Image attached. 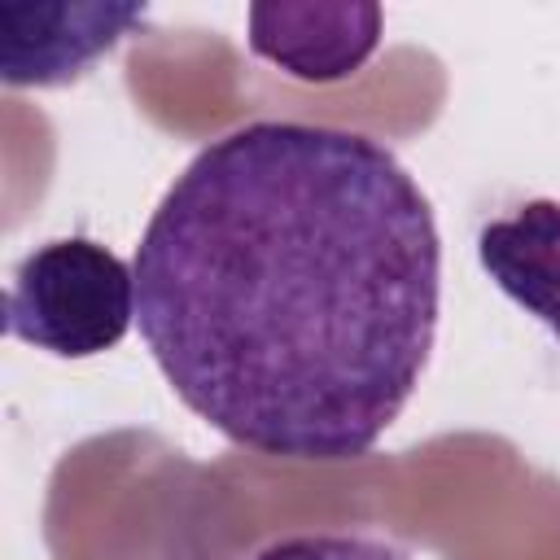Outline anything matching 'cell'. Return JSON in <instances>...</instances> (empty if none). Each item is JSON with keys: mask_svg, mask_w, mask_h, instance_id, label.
Segmentation results:
<instances>
[{"mask_svg": "<svg viewBox=\"0 0 560 560\" xmlns=\"http://www.w3.org/2000/svg\"><path fill=\"white\" fill-rule=\"evenodd\" d=\"M381 22L376 4H249L245 44L302 83H337L376 52Z\"/></svg>", "mask_w": 560, "mask_h": 560, "instance_id": "277c9868", "label": "cell"}, {"mask_svg": "<svg viewBox=\"0 0 560 560\" xmlns=\"http://www.w3.org/2000/svg\"><path fill=\"white\" fill-rule=\"evenodd\" d=\"M477 262L503 298L560 337V201L529 197L477 232Z\"/></svg>", "mask_w": 560, "mask_h": 560, "instance_id": "5b68a950", "label": "cell"}, {"mask_svg": "<svg viewBox=\"0 0 560 560\" xmlns=\"http://www.w3.org/2000/svg\"><path fill=\"white\" fill-rule=\"evenodd\" d=\"M136 324L175 398L276 459H359L438 337L442 236L381 140L258 118L210 140L136 245Z\"/></svg>", "mask_w": 560, "mask_h": 560, "instance_id": "6da1fadb", "label": "cell"}, {"mask_svg": "<svg viewBox=\"0 0 560 560\" xmlns=\"http://www.w3.org/2000/svg\"><path fill=\"white\" fill-rule=\"evenodd\" d=\"M136 324V271L92 236L35 245L9 276L4 332L52 359H96Z\"/></svg>", "mask_w": 560, "mask_h": 560, "instance_id": "7a4b0ae2", "label": "cell"}, {"mask_svg": "<svg viewBox=\"0 0 560 560\" xmlns=\"http://www.w3.org/2000/svg\"><path fill=\"white\" fill-rule=\"evenodd\" d=\"M249 560H407L402 547L372 538V534H284L258 547Z\"/></svg>", "mask_w": 560, "mask_h": 560, "instance_id": "8992f818", "label": "cell"}, {"mask_svg": "<svg viewBox=\"0 0 560 560\" xmlns=\"http://www.w3.org/2000/svg\"><path fill=\"white\" fill-rule=\"evenodd\" d=\"M140 22H144V9L136 4L0 0V79L9 88L74 83Z\"/></svg>", "mask_w": 560, "mask_h": 560, "instance_id": "3957f363", "label": "cell"}]
</instances>
